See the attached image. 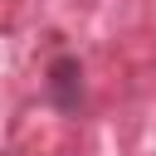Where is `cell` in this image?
Wrapping results in <instances>:
<instances>
[{"mask_svg":"<svg viewBox=\"0 0 156 156\" xmlns=\"http://www.w3.org/2000/svg\"><path fill=\"white\" fill-rule=\"evenodd\" d=\"M73 73H78V63H68V58H63V63H54V83H49V88H54V98H58L63 107L73 102V98H68V83H73Z\"/></svg>","mask_w":156,"mask_h":156,"instance_id":"6da1fadb","label":"cell"}]
</instances>
